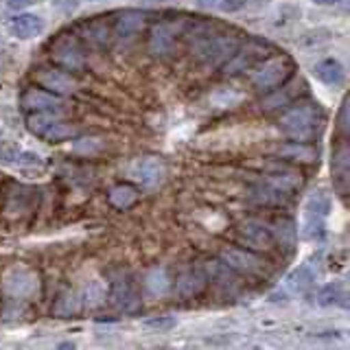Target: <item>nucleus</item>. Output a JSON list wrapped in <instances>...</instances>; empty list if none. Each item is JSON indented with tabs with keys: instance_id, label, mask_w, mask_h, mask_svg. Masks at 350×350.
Returning <instances> with one entry per match:
<instances>
[{
	"instance_id": "1",
	"label": "nucleus",
	"mask_w": 350,
	"mask_h": 350,
	"mask_svg": "<svg viewBox=\"0 0 350 350\" xmlns=\"http://www.w3.org/2000/svg\"><path fill=\"white\" fill-rule=\"evenodd\" d=\"M239 38L230 33H219L213 27L202 25L193 36V55L206 66H224L239 49Z\"/></svg>"
},
{
	"instance_id": "2",
	"label": "nucleus",
	"mask_w": 350,
	"mask_h": 350,
	"mask_svg": "<svg viewBox=\"0 0 350 350\" xmlns=\"http://www.w3.org/2000/svg\"><path fill=\"white\" fill-rule=\"evenodd\" d=\"M324 112L315 103H302L280 116V131L291 140L309 142L322 131Z\"/></svg>"
},
{
	"instance_id": "3",
	"label": "nucleus",
	"mask_w": 350,
	"mask_h": 350,
	"mask_svg": "<svg viewBox=\"0 0 350 350\" xmlns=\"http://www.w3.org/2000/svg\"><path fill=\"white\" fill-rule=\"evenodd\" d=\"M27 127L33 136H38L40 140H49V142H62L77 136V127L66 123L59 116L53 114H40V112H31L27 116Z\"/></svg>"
},
{
	"instance_id": "4",
	"label": "nucleus",
	"mask_w": 350,
	"mask_h": 350,
	"mask_svg": "<svg viewBox=\"0 0 350 350\" xmlns=\"http://www.w3.org/2000/svg\"><path fill=\"white\" fill-rule=\"evenodd\" d=\"M0 289H3V293H7L9 298L25 300V298H31V295L38 293L40 276L25 265H16L3 273V278H0Z\"/></svg>"
},
{
	"instance_id": "5",
	"label": "nucleus",
	"mask_w": 350,
	"mask_h": 350,
	"mask_svg": "<svg viewBox=\"0 0 350 350\" xmlns=\"http://www.w3.org/2000/svg\"><path fill=\"white\" fill-rule=\"evenodd\" d=\"M221 260L228 269L243 273V276L250 278H262L267 276V262L262 260L260 256H256L252 250H241V247H224L221 250Z\"/></svg>"
},
{
	"instance_id": "6",
	"label": "nucleus",
	"mask_w": 350,
	"mask_h": 350,
	"mask_svg": "<svg viewBox=\"0 0 350 350\" xmlns=\"http://www.w3.org/2000/svg\"><path fill=\"white\" fill-rule=\"evenodd\" d=\"M328 213H331V197L322 191L313 193L304 206L302 237L304 239H320L324 234V221H326Z\"/></svg>"
},
{
	"instance_id": "7",
	"label": "nucleus",
	"mask_w": 350,
	"mask_h": 350,
	"mask_svg": "<svg viewBox=\"0 0 350 350\" xmlns=\"http://www.w3.org/2000/svg\"><path fill=\"white\" fill-rule=\"evenodd\" d=\"M49 55L55 64H59L66 70H81L85 66V55L79 40L68 33H62L59 38H55L49 46Z\"/></svg>"
},
{
	"instance_id": "8",
	"label": "nucleus",
	"mask_w": 350,
	"mask_h": 350,
	"mask_svg": "<svg viewBox=\"0 0 350 350\" xmlns=\"http://www.w3.org/2000/svg\"><path fill=\"white\" fill-rule=\"evenodd\" d=\"M291 75H293V62L289 57H273L262 64L258 72H254L252 83H254L256 90L269 92L287 79H291Z\"/></svg>"
},
{
	"instance_id": "9",
	"label": "nucleus",
	"mask_w": 350,
	"mask_h": 350,
	"mask_svg": "<svg viewBox=\"0 0 350 350\" xmlns=\"http://www.w3.org/2000/svg\"><path fill=\"white\" fill-rule=\"evenodd\" d=\"M265 55H267V46L258 40H250L247 44H243L232 53V57H230L221 68H224V75H241V72H247L250 68H254L256 64L265 62Z\"/></svg>"
},
{
	"instance_id": "10",
	"label": "nucleus",
	"mask_w": 350,
	"mask_h": 350,
	"mask_svg": "<svg viewBox=\"0 0 350 350\" xmlns=\"http://www.w3.org/2000/svg\"><path fill=\"white\" fill-rule=\"evenodd\" d=\"M237 234L241 239V243L247 245L252 252H269L276 241H273L271 226L258 219H245L237 226Z\"/></svg>"
},
{
	"instance_id": "11",
	"label": "nucleus",
	"mask_w": 350,
	"mask_h": 350,
	"mask_svg": "<svg viewBox=\"0 0 350 350\" xmlns=\"http://www.w3.org/2000/svg\"><path fill=\"white\" fill-rule=\"evenodd\" d=\"M184 20H162L151 29L149 36V51L151 55H169L175 46H178V38L182 36Z\"/></svg>"
},
{
	"instance_id": "12",
	"label": "nucleus",
	"mask_w": 350,
	"mask_h": 350,
	"mask_svg": "<svg viewBox=\"0 0 350 350\" xmlns=\"http://www.w3.org/2000/svg\"><path fill=\"white\" fill-rule=\"evenodd\" d=\"M22 105L29 112L53 114V116H62L68 109V103L64 101V96H57L49 90H36V88H31V90L22 94Z\"/></svg>"
},
{
	"instance_id": "13",
	"label": "nucleus",
	"mask_w": 350,
	"mask_h": 350,
	"mask_svg": "<svg viewBox=\"0 0 350 350\" xmlns=\"http://www.w3.org/2000/svg\"><path fill=\"white\" fill-rule=\"evenodd\" d=\"M42 162L44 158L40 153L20 149L18 145H14V142L0 134V164H9V167H18V169H36L42 167Z\"/></svg>"
},
{
	"instance_id": "14",
	"label": "nucleus",
	"mask_w": 350,
	"mask_h": 350,
	"mask_svg": "<svg viewBox=\"0 0 350 350\" xmlns=\"http://www.w3.org/2000/svg\"><path fill=\"white\" fill-rule=\"evenodd\" d=\"M36 81L44 90H49L57 96H70L77 92V88H79L77 79H72L68 72L57 70V68H40L36 72Z\"/></svg>"
},
{
	"instance_id": "15",
	"label": "nucleus",
	"mask_w": 350,
	"mask_h": 350,
	"mask_svg": "<svg viewBox=\"0 0 350 350\" xmlns=\"http://www.w3.org/2000/svg\"><path fill=\"white\" fill-rule=\"evenodd\" d=\"M109 300L120 311H131L138 306V287L131 276H118L112 280V287H109Z\"/></svg>"
},
{
	"instance_id": "16",
	"label": "nucleus",
	"mask_w": 350,
	"mask_h": 350,
	"mask_svg": "<svg viewBox=\"0 0 350 350\" xmlns=\"http://www.w3.org/2000/svg\"><path fill=\"white\" fill-rule=\"evenodd\" d=\"M167 169H164V162L160 158H153V156H142V158H136L131 162L129 167V175L134 178L136 182L145 184V186H153L158 184Z\"/></svg>"
},
{
	"instance_id": "17",
	"label": "nucleus",
	"mask_w": 350,
	"mask_h": 350,
	"mask_svg": "<svg viewBox=\"0 0 350 350\" xmlns=\"http://www.w3.org/2000/svg\"><path fill=\"white\" fill-rule=\"evenodd\" d=\"M304 90V81L302 79H287L284 83H280L278 88L269 90V94L262 98V109L269 112V109H276V107H287L289 103H293Z\"/></svg>"
},
{
	"instance_id": "18",
	"label": "nucleus",
	"mask_w": 350,
	"mask_h": 350,
	"mask_svg": "<svg viewBox=\"0 0 350 350\" xmlns=\"http://www.w3.org/2000/svg\"><path fill=\"white\" fill-rule=\"evenodd\" d=\"M206 284H208L206 271L202 267H191V269L180 273L178 280L173 282V287H175V293H178L180 298L191 300V298H197V295L206 289Z\"/></svg>"
},
{
	"instance_id": "19",
	"label": "nucleus",
	"mask_w": 350,
	"mask_h": 350,
	"mask_svg": "<svg viewBox=\"0 0 350 350\" xmlns=\"http://www.w3.org/2000/svg\"><path fill=\"white\" fill-rule=\"evenodd\" d=\"M7 31L18 40H33L44 31V20L36 14H18L7 22Z\"/></svg>"
},
{
	"instance_id": "20",
	"label": "nucleus",
	"mask_w": 350,
	"mask_h": 350,
	"mask_svg": "<svg viewBox=\"0 0 350 350\" xmlns=\"http://www.w3.org/2000/svg\"><path fill=\"white\" fill-rule=\"evenodd\" d=\"M145 14L142 11H125L120 14L114 25V36L118 42H131L140 36V31L145 29Z\"/></svg>"
},
{
	"instance_id": "21",
	"label": "nucleus",
	"mask_w": 350,
	"mask_h": 350,
	"mask_svg": "<svg viewBox=\"0 0 350 350\" xmlns=\"http://www.w3.org/2000/svg\"><path fill=\"white\" fill-rule=\"evenodd\" d=\"M313 75L326 85H339L344 81V66L337 59H322L313 66Z\"/></svg>"
},
{
	"instance_id": "22",
	"label": "nucleus",
	"mask_w": 350,
	"mask_h": 350,
	"mask_svg": "<svg viewBox=\"0 0 350 350\" xmlns=\"http://www.w3.org/2000/svg\"><path fill=\"white\" fill-rule=\"evenodd\" d=\"M278 156L284 160H293V162H315L317 151L311 145H306V142L293 140V142H289V145L278 149Z\"/></svg>"
},
{
	"instance_id": "23",
	"label": "nucleus",
	"mask_w": 350,
	"mask_h": 350,
	"mask_svg": "<svg viewBox=\"0 0 350 350\" xmlns=\"http://www.w3.org/2000/svg\"><path fill=\"white\" fill-rule=\"evenodd\" d=\"M269 186H273L276 191L284 193V195H291L300 189L302 184V175L293 173V171H278V173H271L269 178L265 180Z\"/></svg>"
},
{
	"instance_id": "24",
	"label": "nucleus",
	"mask_w": 350,
	"mask_h": 350,
	"mask_svg": "<svg viewBox=\"0 0 350 350\" xmlns=\"http://www.w3.org/2000/svg\"><path fill=\"white\" fill-rule=\"evenodd\" d=\"M107 202L114 208H118V211H127V208H131L138 202V191L131 184H118L109 191Z\"/></svg>"
},
{
	"instance_id": "25",
	"label": "nucleus",
	"mask_w": 350,
	"mask_h": 350,
	"mask_svg": "<svg viewBox=\"0 0 350 350\" xmlns=\"http://www.w3.org/2000/svg\"><path fill=\"white\" fill-rule=\"evenodd\" d=\"M287 197L289 195L276 191L267 182H262V184L254 186V189L250 191V200L256 202V204H262V206H278V204H284V202H287Z\"/></svg>"
},
{
	"instance_id": "26",
	"label": "nucleus",
	"mask_w": 350,
	"mask_h": 350,
	"mask_svg": "<svg viewBox=\"0 0 350 350\" xmlns=\"http://www.w3.org/2000/svg\"><path fill=\"white\" fill-rule=\"evenodd\" d=\"M173 287V280L169 276L167 269H151L147 276H145V289L151 293V295H164L169 293Z\"/></svg>"
},
{
	"instance_id": "27",
	"label": "nucleus",
	"mask_w": 350,
	"mask_h": 350,
	"mask_svg": "<svg viewBox=\"0 0 350 350\" xmlns=\"http://www.w3.org/2000/svg\"><path fill=\"white\" fill-rule=\"evenodd\" d=\"M313 282H315L313 269L309 265H302L300 269H295L291 276L287 278V284H284V287H287L291 293H304Z\"/></svg>"
},
{
	"instance_id": "28",
	"label": "nucleus",
	"mask_w": 350,
	"mask_h": 350,
	"mask_svg": "<svg viewBox=\"0 0 350 350\" xmlns=\"http://www.w3.org/2000/svg\"><path fill=\"white\" fill-rule=\"evenodd\" d=\"M333 175H335V180L346 189V182H348V145L346 142L339 149H335V153H333Z\"/></svg>"
},
{
	"instance_id": "29",
	"label": "nucleus",
	"mask_w": 350,
	"mask_h": 350,
	"mask_svg": "<svg viewBox=\"0 0 350 350\" xmlns=\"http://www.w3.org/2000/svg\"><path fill=\"white\" fill-rule=\"evenodd\" d=\"M271 232H273V241H278L282 247L291 250L295 245V237L298 234H295V226L289 219H280L276 224V230H271Z\"/></svg>"
},
{
	"instance_id": "30",
	"label": "nucleus",
	"mask_w": 350,
	"mask_h": 350,
	"mask_svg": "<svg viewBox=\"0 0 350 350\" xmlns=\"http://www.w3.org/2000/svg\"><path fill=\"white\" fill-rule=\"evenodd\" d=\"M107 298V291L101 282H90V287H88V304L90 306H98L103 304V300Z\"/></svg>"
},
{
	"instance_id": "31",
	"label": "nucleus",
	"mask_w": 350,
	"mask_h": 350,
	"mask_svg": "<svg viewBox=\"0 0 350 350\" xmlns=\"http://www.w3.org/2000/svg\"><path fill=\"white\" fill-rule=\"evenodd\" d=\"M339 298H344V287L342 284H328L322 291V304H333Z\"/></svg>"
},
{
	"instance_id": "32",
	"label": "nucleus",
	"mask_w": 350,
	"mask_h": 350,
	"mask_svg": "<svg viewBox=\"0 0 350 350\" xmlns=\"http://www.w3.org/2000/svg\"><path fill=\"white\" fill-rule=\"evenodd\" d=\"M339 131L346 136L348 134V101L342 103V109H339Z\"/></svg>"
},
{
	"instance_id": "33",
	"label": "nucleus",
	"mask_w": 350,
	"mask_h": 350,
	"mask_svg": "<svg viewBox=\"0 0 350 350\" xmlns=\"http://www.w3.org/2000/svg\"><path fill=\"white\" fill-rule=\"evenodd\" d=\"M5 3H7V7L20 11V9H27V7L38 5V3H42V0H5Z\"/></svg>"
},
{
	"instance_id": "34",
	"label": "nucleus",
	"mask_w": 350,
	"mask_h": 350,
	"mask_svg": "<svg viewBox=\"0 0 350 350\" xmlns=\"http://www.w3.org/2000/svg\"><path fill=\"white\" fill-rule=\"evenodd\" d=\"M243 7H245V0H224V3H221L224 11H239Z\"/></svg>"
},
{
	"instance_id": "35",
	"label": "nucleus",
	"mask_w": 350,
	"mask_h": 350,
	"mask_svg": "<svg viewBox=\"0 0 350 350\" xmlns=\"http://www.w3.org/2000/svg\"><path fill=\"white\" fill-rule=\"evenodd\" d=\"M315 3H317V5H335L337 0H315Z\"/></svg>"
}]
</instances>
